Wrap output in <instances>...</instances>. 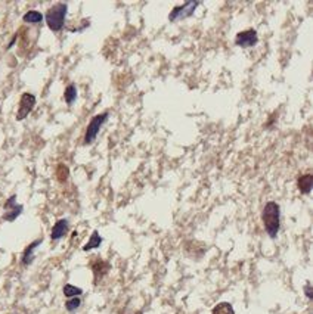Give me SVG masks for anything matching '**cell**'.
I'll use <instances>...</instances> for the list:
<instances>
[{"label":"cell","instance_id":"cell-14","mask_svg":"<svg viewBox=\"0 0 313 314\" xmlns=\"http://www.w3.org/2000/svg\"><path fill=\"white\" fill-rule=\"evenodd\" d=\"M63 99L66 102V105H72L77 99V87L74 84L66 86L65 92H63Z\"/></svg>","mask_w":313,"mask_h":314},{"label":"cell","instance_id":"cell-5","mask_svg":"<svg viewBox=\"0 0 313 314\" xmlns=\"http://www.w3.org/2000/svg\"><path fill=\"white\" fill-rule=\"evenodd\" d=\"M198 6H199V1H187V3H184L182 6H176V7H173V10L170 12L169 19H170L172 22H175V21H179V19L189 18V16L193 15L195 9H196Z\"/></svg>","mask_w":313,"mask_h":314},{"label":"cell","instance_id":"cell-16","mask_svg":"<svg viewBox=\"0 0 313 314\" xmlns=\"http://www.w3.org/2000/svg\"><path fill=\"white\" fill-rule=\"evenodd\" d=\"M211 314H235V310L229 303H219L217 306H214Z\"/></svg>","mask_w":313,"mask_h":314},{"label":"cell","instance_id":"cell-8","mask_svg":"<svg viewBox=\"0 0 313 314\" xmlns=\"http://www.w3.org/2000/svg\"><path fill=\"white\" fill-rule=\"evenodd\" d=\"M68 230H69V221H68L66 218L58 220V221L54 224V227H52L51 239H52V241H60V239H63V236L68 233Z\"/></svg>","mask_w":313,"mask_h":314},{"label":"cell","instance_id":"cell-9","mask_svg":"<svg viewBox=\"0 0 313 314\" xmlns=\"http://www.w3.org/2000/svg\"><path fill=\"white\" fill-rule=\"evenodd\" d=\"M42 242H43V239L40 238V239H36L34 242H31L24 252H22V257H21V264L22 265H30V264H33V261H34V251L37 250V247H40L42 245Z\"/></svg>","mask_w":313,"mask_h":314},{"label":"cell","instance_id":"cell-18","mask_svg":"<svg viewBox=\"0 0 313 314\" xmlns=\"http://www.w3.org/2000/svg\"><path fill=\"white\" fill-rule=\"evenodd\" d=\"M68 176H69V170H68V167H66V165H63V164H60V165H58V168H57V177H58V180H60L61 183H63V182H66Z\"/></svg>","mask_w":313,"mask_h":314},{"label":"cell","instance_id":"cell-19","mask_svg":"<svg viewBox=\"0 0 313 314\" xmlns=\"http://www.w3.org/2000/svg\"><path fill=\"white\" fill-rule=\"evenodd\" d=\"M305 294H306V297H308L309 300H312L313 294H312V285H311V283H306V286H305Z\"/></svg>","mask_w":313,"mask_h":314},{"label":"cell","instance_id":"cell-13","mask_svg":"<svg viewBox=\"0 0 313 314\" xmlns=\"http://www.w3.org/2000/svg\"><path fill=\"white\" fill-rule=\"evenodd\" d=\"M101 244H102V238L99 236V233L95 230L93 233H92V236H90V239H89V242L83 247V251H92V250H96V248H99L101 247Z\"/></svg>","mask_w":313,"mask_h":314},{"label":"cell","instance_id":"cell-2","mask_svg":"<svg viewBox=\"0 0 313 314\" xmlns=\"http://www.w3.org/2000/svg\"><path fill=\"white\" fill-rule=\"evenodd\" d=\"M68 4L66 3H57L46 12V24L48 27L58 33L61 31L65 25V16H66Z\"/></svg>","mask_w":313,"mask_h":314},{"label":"cell","instance_id":"cell-1","mask_svg":"<svg viewBox=\"0 0 313 314\" xmlns=\"http://www.w3.org/2000/svg\"><path fill=\"white\" fill-rule=\"evenodd\" d=\"M261 221L269 238L275 239L281 229V208L275 201H269L261 212Z\"/></svg>","mask_w":313,"mask_h":314},{"label":"cell","instance_id":"cell-17","mask_svg":"<svg viewBox=\"0 0 313 314\" xmlns=\"http://www.w3.org/2000/svg\"><path fill=\"white\" fill-rule=\"evenodd\" d=\"M81 306V300H80V297H75V298H68V301L65 303V309H66V312H69V313H72V312H75V310H78V307Z\"/></svg>","mask_w":313,"mask_h":314},{"label":"cell","instance_id":"cell-11","mask_svg":"<svg viewBox=\"0 0 313 314\" xmlns=\"http://www.w3.org/2000/svg\"><path fill=\"white\" fill-rule=\"evenodd\" d=\"M297 188L303 195H309L312 192V174L306 173V174L300 176L299 182H297Z\"/></svg>","mask_w":313,"mask_h":314},{"label":"cell","instance_id":"cell-10","mask_svg":"<svg viewBox=\"0 0 313 314\" xmlns=\"http://www.w3.org/2000/svg\"><path fill=\"white\" fill-rule=\"evenodd\" d=\"M92 270H93V274H95V283H98V280L102 279L108 273L110 264L107 261H102V260H95L92 262Z\"/></svg>","mask_w":313,"mask_h":314},{"label":"cell","instance_id":"cell-6","mask_svg":"<svg viewBox=\"0 0 313 314\" xmlns=\"http://www.w3.org/2000/svg\"><path fill=\"white\" fill-rule=\"evenodd\" d=\"M4 214H3V220L4 221H15L24 211V207L16 204V196L12 195L6 202H4Z\"/></svg>","mask_w":313,"mask_h":314},{"label":"cell","instance_id":"cell-7","mask_svg":"<svg viewBox=\"0 0 313 314\" xmlns=\"http://www.w3.org/2000/svg\"><path fill=\"white\" fill-rule=\"evenodd\" d=\"M257 43H258V36H257V31L252 30V28L240 31L235 37V45L240 46V48H244V49L254 48Z\"/></svg>","mask_w":313,"mask_h":314},{"label":"cell","instance_id":"cell-4","mask_svg":"<svg viewBox=\"0 0 313 314\" xmlns=\"http://www.w3.org/2000/svg\"><path fill=\"white\" fill-rule=\"evenodd\" d=\"M34 106H36V96L33 93H22V96L19 99V108H18V112H16V120L18 121L25 120L31 114Z\"/></svg>","mask_w":313,"mask_h":314},{"label":"cell","instance_id":"cell-3","mask_svg":"<svg viewBox=\"0 0 313 314\" xmlns=\"http://www.w3.org/2000/svg\"><path fill=\"white\" fill-rule=\"evenodd\" d=\"M108 112H102V114H98L95 115L90 123L87 124V128H86V134H84V145H90L96 140V136L99 134L102 126L107 123L108 120Z\"/></svg>","mask_w":313,"mask_h":314},{"label":"cell","instance_id":"cell-15","mask_svg":"<svg viewBox=\"0 0 313 314\" xmlns=\"http://www.w3.org/2000/svg\"><path fill=\"white\" fill-rule=\"evenodd\" d=\"M63 292L66 298H75V297H80V295L83 294V289H81V288H77V286H74V285L66 283V285H63Z\"/></svg>","mask_w":313,"mask_h":314},{"label":"cell","instance_id":"cell-12","mask_svg":"<svg viewBox=\"0 0 313 314\" xmlns=\"http://www.w3.org/2000/svg\"><path fill=\"white\" fill-rule=\"evenodd\" d=\"M22 21L25 24H33V25L40 24L43 21V13H40L39 10H28L27 13H24Z\"/></svg>","mask_w":313,"mask_h":314}]
</instances>
